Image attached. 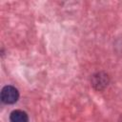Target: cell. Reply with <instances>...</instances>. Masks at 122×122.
Instances as JSON below:
<instances>
[{"instance_id":"3957f363","label":"cell","mask_w":122,"mask_h":122,"mask_svg":"<svg viewBox=\"0 0 122 122\" xmlns=\"http://www.w3.org/2000/svg\"><path fill=\"white\" fill-rule=\"evenodd\" d=\"M93 86L96 87V89L100 90L108 85V77L106 74L102 75V73H97L96 75H93Z\"/></svg>"},{"instance_id":"6da1fadb","label":"cell","mask_w":122,"mask_h":122,"mask_svg":"<svg viewBox=\"0 0 122 122\" xmlns=\"http://www.w3.org/2000/svg\"><path fill=\"white\" fill-rule=\"evenodd\" d=\"M1 101L5 104H14L17 102L19 98V92L18 90L10 85L5 86L1 90V94H0Z\"/></svg>"},{"instance_id":"7a4b0ae2","label":"cell","mask_w":122,"mask_h":122,"mask_svg":"<svg viewBox=\"0 0 122 122\" xmlns=\"http://www.w3.org/2000/svg\"><path fill=\"white\" fill-rule=\"evenodd\" d=\"M10 122H29V116L22 110H14L10 114Z\"/></svg>"}]
</instances>
